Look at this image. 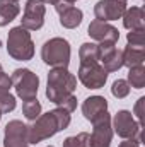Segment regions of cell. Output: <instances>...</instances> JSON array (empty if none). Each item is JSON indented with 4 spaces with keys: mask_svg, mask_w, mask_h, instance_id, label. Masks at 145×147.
Instances as JSON below:
<instances>
[{
    "mask_svg": "<svg viewBox=\"0 0 145 147\" xmlns=\"http://www.w3.org/2000/svg\"><path fill=\"white\" fill-rule=\"evenodd\" d=\"M70 125V113L63 108L55 110L39 115L36 120H33L31 125H28V142L38 144L44 139L53 137L56 132L65 130Z\"/></svg>",
    "mask_w": 145,
    "mask_h": 147,
    "instance_id": "6da1fadb",
    "label": "cell"
},
{
    "mask_svg": "<svg viewBox=\"0 0 145 147\" xmlns=\"http://www.w3.org/2000/svg\"><path fill=\"white\" fill-rule=\"evenodd\" d=\"M77 89V77L68 72L65 67H55L48 74V84H46V98L60 105L65 98L72 96Z\"/></svg>",
    "mask_w": 145,
    "mask_h": 147,
    "instance_id": "7a4b0ae2",
    "label": "cell"
},
{
    "mask_svg": "<svg viewBox=\"0 0 145 147\" xmlns=\"http://www.w3.org/2000/svg\"><path fill=\"white\" fill-rule=\"evenodd\" d=\"M7 53L19 62H28L34 55V43L26 28L17 26L9 31L7 36Z\"/></svg>",
    "mask_w": 145,
    "mask_h": 147,
    "instance_id": "3957f363",
    "label": "cell"
},
{
    "mask_svg": "<svg viewBox=\"0 0 145 147\" xmlns=\"http://www.w3.org/2000/svg\"><path fill=\"white\" fill-rule=\"evenodd\" d=\"M41 58L51 69L68 67L70 63V45L63 38H51L41 48Z\"/></svg>",
    "mask_w": 145,
    "mask_h": 147,
    "instance_id": "277c9868",
    "label": "cell"
},
{
    "mask_svg": "<svg viewBox=\"0 0 145 147\" xmlns=\"http://www.w3.org/2000/svg\"><path fill=\"white\" fill-rule=\"evenodd\" d=\"M10 80H12V87L15 89V94L22 101L36 98L38 89H39V77L33 70L17 69V70H14Z\"/></svg>",
    "mask_w": 145,
    "mask_h": 147,
    "instance_id": "5b68a950",
    "label": "cell"
},
{
    "mask_svg": "<svg viewBox=\"0 0 145 147\" xmlns=\"http://www.w3.org/2000/svg\"><path fill=\"white\" fill-rule=\"evenodd\" d=\"M113 132H116L121 139H133L142 144V125L133 118V115L126 110L118 111L111 121Z\"/></svg>",
    "mask_w": 145,
    "mask_h": 147,
    "instance_id": "8992f818",
    "label": "cell"
},
{
    "mask_svg": "<svg viewBox=\"0 0 145 147\" xmlns=\"http://www.w3.org/2000/svg\"><path fill=\"white\" fill-rule=\"evenodd\" d=\"M77 75H79V80L87 89H101V87H104V84L108 80V72L104 70V67L99 62L80 65Z\"/></svg>",
    "mask_w": 145,
    "mask_h": 147,
    "instance_id": "52a82bcc",
    "label": "cell"
},
{
    "mask_svg": "<svg viewBox=\"0 0 145 147\" xmlns=\"http://www.w3.org/2000/svg\"><path fill=\"white\" fill-rule=\"evenodd\" d=\"M44 2L43 0H28L24 5V14L21 19V26L28 31H38L44 24Z\"/></svg>",
    "mask_w": 145,
    "mask_h": 147,
    "instance_id": "ba28073f",
    "label": "cell"
},
{
    "mask_svg": "<svg viewBox=\"0 0 145 147\" xmlns=\"http://www.w3.org/2000/svg\"><path fill=\"white\" fill-rule=\"evenodd\" d=\"M94 128L91 137V147H109L113 140V127H111V116L109 113H103L99 118L92 121Z\"/></svg>",
    "mask_w": 145,
    "mask_h": 147,
    "instance_id": "9c48e42d",
    "label": "cell"
},
{
    "mask_svg": "<svg viewBox=\"0 0 145 147\" xmlns=\"http://www.w3.org/2000/svg\"><path fill=\"white\" fill-rule=\"evenodd\" d=\"M3 147H29L28 142V125L21 120H12L5 125Z\"/></svg>",
    "mask_w": 145,
    "mask_h": 147,
    "instance_id": "30bf717a",
    "label": "cell"
},
{
    "mask_svg": "<svg viewBox=\"0 0 145 147\" xmlns=\"http://www.w3.org/2000/svg\"><path fill=\"white\" fill-rule=\"evenodd\" d=\"M99 46V63L106 72H116L123 67V51L116 48V43H101Z\"/></svg>",
    "mask_w": 145,
    "mask_h": 147,
    "instance_id": "8fae6325",
    "label": "cell"
},
{
    "mask_svg": "<svg viewBox=\"0 0 145 147\" xmlns=\"http://www.w3.org/2000/svg\"><path fill=\"white\" fill-rule=\"evenodd\" d=\"M125 10H126V3L118 0H99L94 5V16L97 21H103V22L121 19Z\"/></svg>",
    "mask_w": 145,
    "mask_h": 147,
    "instance_id": "7c38bea8",
    "label": "cell"
},
{
    "mask_svg": "<svg viewBox=\"0 0 145 147\" xmlns=\"http://www.w3.org/2000/svg\"><path fill=\"white\" fill-rule=\"evenodd\" d=\"M87 34L94 41H97L99 45L101 43H116L119 39V33L114 26H111L108 22H103V21H97V19L89 24Z\"/></svg>",
    "mask_w": 145,
    "mask_h": 147,
    "instance_id": "4fadbf2b",
    "label": "cell"
},
{
    "mask_svg": "<svg viewBox=\"0 0 145 147\" xmlns=\"http://www.w3.org/2000/svg\"><path fill=\"white\" fill-rule=\"evenodd\" d=\"M55 9H56V12L60 14V24H62L63 28L73 29V28L80 26L84 14H82V10L77 9L73 3H68V2L60 0V2L55 5Z\"/></svg>",
    "mask_w": 145,
    "mask_h": 147,
    "instance_id": "5bb4252c",
    "label": "cell"
},
{
    "mask_svg": "<svg viewBox=\"0 0 145 147\" xmlns=\"http://www.w3.org/2000/svg\"><path fill=\"white\" fill-rule=\"evenodd\" d=\"M106 111H108V101L103 96H91L82 103V113L85 120H89L91 123Z\"/></svg>",
    "mask_w": 145,
    "mask_h": 147,
    "instance_id": "9a60e30c",
    "label": "cell"
},
{
    "mask_svg": "<svg viewBox=\"0 0 145 147\" xmlns=\"http://www.w3.org/2000/svg\"><path fill=\"white\" fill-rule=\"evenodd\" d=\"M123 26L130 31H140L145 29V12L142 7H132L126 9L123 14Z\"/></svg>",
    "mask_w": 145,
    "mask_h": 147,
    "instance_id": "2e32d148",
    "label": "cell"
},
{
    "mask_svg": "<svg viewBox=\"0 0 145 147\" xmlns=\"http://www.w3.org/2000/svg\"><path fill=\"white\" fill-rule=\"evenodd\" d=\"M123 51V65L128 69L140 67L145 62V46H132L128 45Z\"/></svg>",
    "mask_w": 145,
    "mask_h": 147,
    "instance_id": "e0dca14e",
    "label": "cell"
},
{
    "mask_svg": "<svg viewBox=\"0 0 145 147\" xmlns=\"http://www.w3.org/2000/svg\"><path fill=\"white\" fill-rule=\"evenodd\" d=\"M21 12V7L14 0H0V28L12 22Z\"/></svg>",
    "mask_w": 145,
    "mask_h": 147,
    "instance_id": "ac0fdd59",
    "label": "cell"
},
{
    "mask_svg": "<svg viewBox=\"0 0 145 147\" xmlns=\"http://www.w3.org/2000/svg\"><path fill=\"white\" fill-rule=\"evenodd\" d=\"M79 57H80V65L97 63L99 62V46L96 43H84L79 50Z\"/></svg>",
    "mask_w": 145,
    "mask_h": 147,
    "instance_id": "d6986e66",
    "label": "cell"
},
{
    "mask_svg": "<svg viewBox=\"0 0 145 147\" xmlns=\"http://www.w3.org/2000/svg\"><path fill=\"white\" fill-rule=\"evenodd\" d=\"M128 86L130 87H135V89H144L145 87V67H133L130 69L128 72Z\"/></svg>",
    "mask_w": 145,
    "mask_h": 147,
    "instance_id": "ffe728a7",
    "label": "cell"
},
{
    "mask_svg": "<svg viewBox=\"0 0 145 147\" xmlns=\"http://www.w3.org/2000/svg\"><path fill=\"white\" fill-rule=\"evenodd\" d=\"M22 113H24V116H26L28 120H31V121L36 120L38 116L41 115V103L38 101L36 98L24 101V105H22Z\"/></svg>",
    "mask_w": 145,
    "mask_h": 147,
    "instance_id": "44dd1931",
    "label": "cell"
},
{
    "mask_svg": "<svg viewBox=\"0 0 145 147\" xmlns=\"http://www.w3.org/2000/svg\"><path fill=\"white\" fill-rule=\"evenodd\" d=\"M63 147H91V137L87 132H80L79 135L67 137L63 140Z\"/></svg>",
    "mask_w": 145,
    "mask_h": 147,
    "instance_id": "7402d4cb",
    "label": "cell"
},
{
    "mask_svg": "<svg viewBox=\"0 0 145 147\" xmlns=\"http://www.w3.org/2000/svg\"><path fill=\"white\" fill-rule=\"evenodd\" d=\"M15 110V96L10 91L0 89V113H10Z\"/></svg>",
    "mask_w": 145,
    "mask_h": 147,
    "instance_id": "603a6c76",
    "label": "cell"
},
{
    "mask_svg": "<svg viewBox=\"0 0 145 147\" xmlns=\"http://www.w3.org/2000/svg\"><path fill=\"white\" fill-rule=\"evenodd\" d=\"M111 92H113V96H114V98L123 99V98H126V96L130 94V86H128V82H126V80L118 79V80H114V82H113Z\"/></svg>",
    "mask_w": 145,
    "mask_h": 147,
    "instance_id": "cb8c5ba5",
    "label": "cell"
},
{
    "mask_svg": "<svg viewBox=\"0 0 145 147\" xmlns=\"http://www.w3.org/2000/svg\"><path fill=\"white\" fill-rule=\"evenodd\" d=\"M126 39H128V45H132V46H145V29L130 31Z\"/></svg>",
    "mask_w": 145,
    "mask_h": 147,
    "instance_id": "d4e9b609",
    "label": "cell"
},
{
    "mask_svg": "<svg viewBox=\"0 0 145 147\" xmlns=\"http://www.w3.org/2000/svg\"><path fill=\"white\" fill-rule=\"evenodd\" d=\"M56 106H60V108H63V110H67L68 113H72L75 108H77V98L75 96H68V98H65L60 105H56Z\"/></svg>",
    "mask_w": 145,
    "mask_h": 147,
    "instance_id": "484cf974",
    "label": "cell"
},
{
    "mask_svg": "<svg viewBox=\"0 0 145 147\" xmlns=\"http://www.w3.org/2000/svg\"><path fill=\"white\" fill-rule=\"evenodd\" d=\"M144 105H145V98H140L138 101H137V105H135V110H133V115L137 116V120H138V123L144 127Z\"/></svg>",
    "mask_w": 145,
    "mask_h": 147,
    "instance_id": "4316f807",
    "label": "cell"
},
{
    "mask_svg": "<svg viewBox=\"0 0 145 147\" xmlns=\"http://www.w3.org/2000/svg\"><path fill=\"white\" fill-rule=\"evenodd\" d=\"M10 87H12V80H10V77L2 70V72H0V89H3V91H10Z\"/></svg>",
    "mask_w": 145,
    "mask_h": 147,
    "instance_id": "83f0119b",
    "label": "cell"
},
{
    "mask_svg": "<svg viewBox=\"0 0 145 147\" xmlns=\"http://www.w3.org/2000/svg\"><path fill=\"white\" fill-rule=\"evenodd\" d=\"M118 147H140V144L133 139H125V142H121Z\"/></svg>",
    "mask_w": 145,
    "mask_h": 147,
    "instance_id": "f1b7e54d",
    "label": "cell"
},
{
    "mask_svg": "<svg viewBox=\"0 0 145 147\" xmlns=\"http://www.w3.org/2000/svg\"><path fill=\"white\" fill-rule=\"evenodd\" d=\"M43 2H44V3H50V5H56L60 0H43Z\"/></svg>",
    "mask_w": 145,
    "mask_h": 147,
    "instance_id": "f546056e",
    "label": "cell"
},
{
    "mask_svg": "<svg viewBox=\"0 0 145 147\" xmlns=\"http://www.w3.org/2000/svg\"><path fill=\"white\" fill-rule=\"evenodd\" d=\"M63 2H68V3H75L77 0H63Z\"/></svg>",
    "mask_w": 145,
    "mask_h": 147,
    "instance_id": "4dcf8cb0",
    "label": "cell"
},
{
    "mask_svg": "<svg viewBox=\"0 0 145 147\" xmlns=\"http://www.w3.org/2000/svg\"><path fill=\"white\" fill-rule=\"evenodd\" d=\"M118 2H123V3H126V0H118Z\"/></svg>",
    "mask_w": 145,
    "mask_h": 147,
    "instance_id": "1f68e13d",
    "label": "cell"
},
{
    "mask_svg": "<svg viewBox=\"0 0 145 147\" xmlns=\"http://www.w3.org/2000/svg\"><path fill=\"white\" fill-rule=\"evenodd\" d=\"M2 70H3V69H2V65H0V72H2Z\"/></svg>",
    "mask_w": 145,
    "mask_h": 147,
    "instance_id": "d6a6232c",
    "label": "cell"
},
{
    "mask_svg": "<svg viewBox=\"0 0 145 147\" xmlns=\"http://www.w3.org/2000/svg\"><path fill=\"white\" fill-rule=\"evenodd\" d=\"M14 2H19V0H14Z\"/></svg>",
    "mask_w": 145,
    "mask_h": 147,
    "instance_id": "836d02e7",
    "label": "cell"
},
{
    "mask_svg": "<svg viewBox=\"0 0 145 147\" xmlns=\"http://www.w3.org/2000/svg\"><path fill=\"white\" fill-rule=\"evenodd\" d=\"M0 118H2V113H0Z\"/></svg>",
    "mask_w": 145,
    "mask_h": 147,
    "instance_id": "e575fe53",
    "label": "cell"
},
{
    "mask_svg": "<svg viewBox=\"0 0 145 147\" xmlns=\"http://www.w3.org/2000/svg\"><path fill=\"white\" fill-rule=\"evenodd\" d=\"M48 147H53V146H48Z\"/></svg>",
    "mask_w": 145,
    "mask_h": 147,
    "instance_id": "d590c367",
    "label": "cell"
}]
</instances>
